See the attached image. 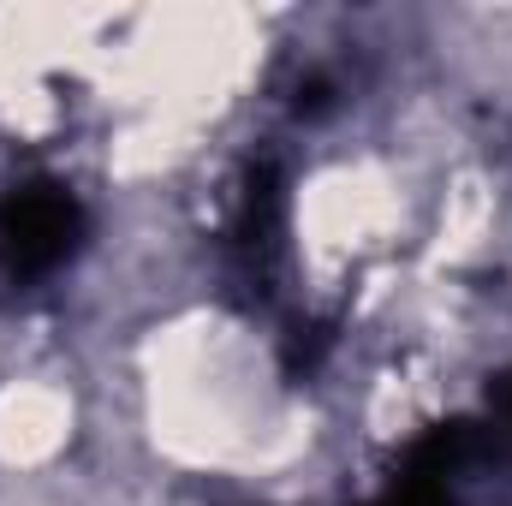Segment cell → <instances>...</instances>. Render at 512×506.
<instances>
[{
	"label": "cell",
	"instance_id": "1",
	"mask_svg": "<svg viewBox=\"0 0 512 506\" xmlns=\"http://www.w3.org/2000/svg\"><path fill=\"white\" fill-rule=\"evenodd\" d=\"M84 239V209L54 179H24L0 197V274L42 280Z\"/></svg>",
	"mask_w": 512,
	"mask_h": 506
},
{
	"label": "cell",
	"instance_id": "2",
	"mask_svg": "<svg viewBox=\"0 0 512 506\" xmlns=\"http://www.w3.org/2000/svg\"><path fill=\"white\" fill-rule=\"evenodd\" d=\"M370 506H447V477H435V471H423V465L405 459V477Z\"/></svg>",
	"mask_w": 512,
	"mask_h": 506
},
{
	"label": "cell",
	"instance_id": "3",
	"mask_svg": "<svg viewBox=\"0 0 512 506\" xmlns=\"http://www.w3.org/2000/svg\"><path fill=\"white\" fill-rule=\"evenodd\" d=\"M495 411H501V435L512 441V376L501 381V393H495Z\"/></svg>",
	"mask_w": 512,
	"mask_h": 506
}]
</instances>
